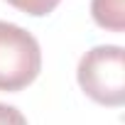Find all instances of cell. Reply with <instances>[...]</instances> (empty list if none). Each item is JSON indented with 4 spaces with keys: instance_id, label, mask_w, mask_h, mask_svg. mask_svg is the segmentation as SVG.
Here are the masks:
<instances>
[{
    "instance_id": "1",
    "label": "cell",
    "mask_w": 125,
    "mask_h": 125,
    "mask_svg": "<svg viewBox=\"0 0 125 125\" xmlns=\"http://www.w3.org/2000/svg\"><path fill=\"white\" fill-rule=\"evenodd\" d=\"M79 86L88 98L103 105L125 103V52L118 44H101L79 61Z\"/></svg>"
},
{
    "instance_id": "6",
    "label": "cell",
    "mask_w": 125,
    "mask_h": 125,
    "mask_svg": "<svg viewBox=\"0 0 125 125\" xmlns=\"http://www.w3.org/2000/svg\"><path fill=\"white\" fill-rule=\"evenodd\" d=\"M52 3H56V5H59V0H52Z\"/></svg>"
},
{
    "instance_id": "3",
    "label": "cell",
    "mask_w": 125,
    "mask_h": 125,
    "mask_svg": "<svg viewBox=\"0 0 125 125\" xmlns=\"http://www.w3.org/2000/svg\"><path fill=\"white\" fill-rule=\"evenodd\" d=\"M91 12L93 20L113 32L125 30V5L123 0H91Z\"/></svg>"
},
{
    "instance_id": "5",
    "label": "cell",
    "mask_w": 125,
    "mask_h": 125,
    "mask_svg": "<svg viewBox=\"0 0 125 125\" xmlns=\"http://www.w3.org/2000/svg\"><path fill=\"white\" fill-rule=\"evenodd\" d=\"M0 125H27V120L15 105L0 103Z\"/></svg>"
},
{
    "instance_id": "2",
    "label": "cell",
    "mask_w": 125,
    "mask_h": 125,
    "mask_svg": "<svg viewBox=\"0 0 125 125\" xmlns=\"http://www.w3.org/2000/svg\"><path fill=\"white\" fill-rule=\"evenodd\" d=\"M42 69L39 42L12 22H0V91L30 86Z\"/></svg>"
},
{
    "instance_id": "4",
    "label": "cell",
    "mask_w": 125,
    "mask_h": 125,
    "mask_svg": "<svg viewBox=\"0 0 125 125\" xmlns=\"http://www.w3.org/2000/svg\"><path fill=\"white\" fill-rule=\"evenodd\" d=\"M8 3H10L12 8L27 12V15H34V17L49 15V12L56 8V3H52V0H8Z\"/></svg>"
}]
</instances>
